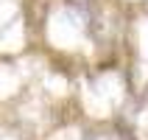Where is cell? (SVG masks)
<instances>
[{
	"label": "cell",
	"mask_w": 148,
	"mask_h": 140,
	"mask_svg": "<svg viewBox=\"0 0 148 140\" xmlns=\"http://www.w3.org/2000/svg\"><path fill=\"white\" fill-rule=\"evenodd\" d=\"M145 98H148V87H145Z\"/></svg>",
	"instance_id": "cell-1"
}]
</instances>
